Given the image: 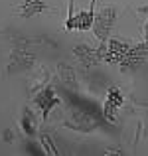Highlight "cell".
I'll return each mask as SVG.
<instances>
[{
	"mask_svg": "<svg viewBox=\"0 0 148 156\" xmlns=\"http://www.w3.org/2000/svg\"><path fill=\"white\" fill-rule=\"evenodd\" d=\"M36 57L32 51H28L26 48H14L8 57V65H6V73L8 75H16V73L28 71L30 67H34Z\"/></svg>",
	"mask_w": 148,
	"mask_h": 156,
	"instance_id": "6da1fadb",
	"label": "cell"
},
{
	"mask_svg": "<svg viewBox=\"0 0 148 156\" xmlns=\"http://www.w3.org/2000/svg\"><path fill=\"white\" fill-rule=\"evenodd\" d=\"M115 18H117V10L113 6H107L103 8L99 14H95V20H93V32H95L97 40L105 42L109 38V32L115 24Z\"/></svg>",
	"mask_w": 148,
	"mask_h": 156,
	"instance_id": "7a4b0ae2",
	"label": "cell"
},
{
	"mask_svg": "<svg viewBox=\"0 0 148 156\" xmlns=\"http://www.w3.org/2000/svg\"><path fill=\"white\" fill-rule=\"evenodd\" d=\"M146 59H148V40L142 42V44H138V46H134V48H129L126 55L122 57V61H121V69L122 71H134V69H138Z\"/></svg>",
	"mask_w": 148,
	"mask_h": 156,
	"instance_id": "3957f363",
	"label": "cell"
},
{
	"mask_svg": "<svg viewBox=\"0 0 148 156\" xmlns=\"http://www.w3.org/2000/svg\"><path fill=\"white\" fill-rule=\"evenodd\" d=\"M105 51H107V46H103V44H101L99 50H93V48L85 46V44H77V46L73 48V53L79 57V61L85 65V67H93V65L99 63V61H103Z\"/></svg>",
	"mask_w": 148,
	"mask_h": 156,
	"instance_id": "277c9868",
	"label": "cell"
},
{
	"mask_svg": "<svg viewBox=\"0 0 148 156\" xmlns=\"http://www.w3.org/2000/svg\"><path fill=\"white\" fill-rule=\"evenodd\" d=\"M95 0H91V8H89L87 12L81 10L79 14L71 16V18L65 22V28L67 30H87V28H93V20H95Z\"/></svg>",
	"mask_w": 148,
	"mask_h": 156,
	"instance_id": "5b68a950",
	"label": "cell"
},
{
	"mask_svg": "<svg viewBox=\"0 0 148 156\" xmlns=\"http://www.w3.org/2000/svg\"><path fill=\"white\" fill-rule=\"evenodd\" d=\"M122 105V91L118 87H111L107 93V103L103 107V117L109 122H117V109Z\"/></svg>",
	"mask_w": 148,
	"mask_h": 156,
	"instance_id": "8992f818",
	"label": "cell"
},
{
	"mask_svg": "<svg viewBox=\"0 0 148 156\" xmlns=\"http://www.w3.org/2000/svg\"><path fill=\"white\" fill-rule=\"evenodd\" d=\"M69 125L77 130H93L97 126V117L89 111H83V109H73V117H71V122Z\"/></svg>",
	"mask_w": 148,
	"mask_h": 156,
	"instance_id": "52a82bcc",
	"label": "cell"
},
{
	"mask_svg": "<svg viewBox=\"0 0 148 156\" xmlns=\"http://www.w3.org/2000/svg\"><path fill=\"white\" fill-rule=\"evenodd\" d=\"M129 48L130 46H126L125 42H121V40H109L103 61H107V63H121L122 57H125L126 51H129Z\"/></svg>",
	"mask_w": 148,
	"mask_h": 156,
	"instance_id": "ba28073f",
	"label": "cell"
},
{
	"mask_svg": "<svg viewBox=\"0 0 148 156\" xmlns=\"http://www.w3.org/2000/svg\"><path fill=\"white\" fill-rule=\"evenodd\" d=\"M36 103H38L40 109H42V115H44V119H46L48 115H49V111L53 109V105L57 103L53 87H46L42 93H38V97H36Z\"/></svg>",
	"mask_w": 148,
	"mask_h": 156,
	"instance_id": "9c48e42d",
	"label": "cell"
},
{
	"mask_svg": "<svg viewBox=\"0 0 148 156\" xmlns=\"http://www.w3.org/2000/svg\"><path fill=\"white\" fill-rule=\"evenodd\" d=\"M57 77H59L61 85L69 91H77V81H75V71L69 67L67 63H59L57 65Z\"/></svg>",
	"mask_w": 148,
	"mask_h": 156,
	"instance_id": "30bf717a",
	"label": "cell"
},
{
	"mask_svg": "<svg viewBox=\"0 0 148 156\" xmlns=\"http://www.w3.org/2000/svg\"><path fill=\"white\" fill-rule=\"evenodd\" d=\"M44 10H46L44 0H24V4L20 6V14L24 18H32L36 14H42Z\"/></svg>",
	"mask_w": 148,
	"mask_h": 156,
	"instance_id": "8fae6325",
	"label": "cell"
},
{
	"mask_svg": "<svg viewBox=\"0 0 148 156\" xmlns=\"http://www.w3.org/2000/svg\"><path fill=\"white\" fill-rule=\"evenodd\" d=\"M42 144H44V148H46V152H48L49 156H55V154H57V148L53 146L51 138H49V136H46V134L42 136Z\"/></svg>",
	"mask_w": 148,
	"mask_h": 156,
	"instance_id": "7c38bea8",
	"label": "cell"
},
{
	"mask_svg": "<svg viewBox=\"0 0 148 156\" xmlns=\"http://www.w3.org/2000/svg\"><path fill=\"white\" fill-rule=\"evenodd\" d=\"M24 130H26L28 134H36V129H34V122H32L30 113H26V115H24Z\"/></svg>",
	"mask_w": 148,
	"mask_h": 156,
	"instance_id": "4fadbf2b",
	"label": "cell"
},
{
	"mask_svg": "<svg viewBox=\"0 0 148 156\" xmlns=\"http://www.w3.org/2000/svg\"><path fill=\"white\" fill-rule=\"evenodd\" d=\"M4 138H6V140H12V133H10V130H8V133H4Z\"/></svg>",
	"mask_w": 148,
	"mask_h": 156,
	"instance_id": "5bb4252c",
	"label": "cell"
},
{
	"mask_svg": "<svg viewBox=\"0 0 148 156\" xmlns=\"http://www.w3.org/2000/svg\"><path fill=\"white\" fill-rule=\"evenodd\" d=\"M144 36H146V40H148V22H146V26H144Z\"/></svg>",
	"mask_w": 148,
	"mask_h": 156,
	"instance_id": "9a60e30c",
	"label": "cell"
}]
</instances>
